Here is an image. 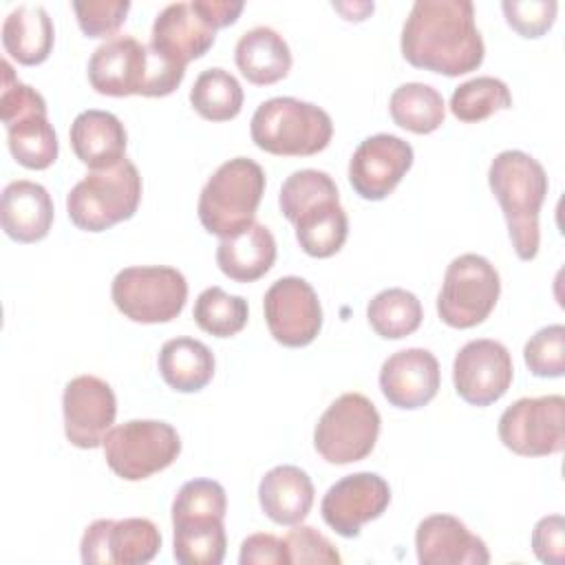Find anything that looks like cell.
I'll return each instance as SVG.
<instances>
[{
	"label": "cell",
	"instance_id": "cell-1",
	"mask_svg": "<svg viewBox=\"0 0 565 565\" xmlns=\"http://www.w3.org/2000/svg\"><path fill=\"white\" fill-rule=\"evenodd\" d=\"M399 46L408 64L446 77L477 71L486 55L470 0H417L402 26Z\"/></svg>",
	"mask_w": 565,
	"mask_h": 565
},
{
	"label": "cell",
	"instance_id": "cell-2",
	"mask_svg": "<svg viewBox=\"0 0 565 565\" xmlns=\"http://www.w3.org/2000/svg\"><path fill=\"white\" fill-rule=\"evenodd\" d=\"M488 185L501 205L516 256L521 260L536 258L539 212L550 188L543 166L523 150H503L488 168Z\"/></svg>",
	"mask_w": 565,
	"mask_h": 565
},
{
	"label": "cell",
	"instance_id": "cell-3",
	"mask_svg": "<svg viewBox=\"0 0 565 565\" xmlns=\"http://www.w3.org/2000/svg\"><path fill=\"white\" fill-rule=\"evenodd\" d=\"M185 68L172 66L132 35H113L88 60V82L110 97H166L179 88Z\"/></svg>",
	"mask_w": 565,
	"mask_h": 565
},
{
	"label": "cell",
	"instance_id": "cell-4",
	"mask_svg": "<svg viewBox=\"0 0 565 565\" xmlns=\"http://www.w3.org/2000/svg\"><path fill=\"white\" fill-rule=\"evenodd\" d=\"M243 9V2L227 0L172 2L152 22L150 49L172 66L185 68L212 49L216 31L234 24Z\"/></svg>",
	"mask_w": 565,
	"mask_h": 565
},
{
	"label": "cell",
	"instance_id": "cell-5",
	"mask_svg": "<svg viewBox=\"0 0 565 565\" xmlns=\"http://www.w3.org/2000/svg\"><path fill=\"white\" fill-rule=\"evenodd\" d=\"M252 141L278 157H309L322 152L333 137L327 110L296 97L265 99L249 121Z\"/></svg>",
	"mask_w": 565,
	"mask_h": 565
},
{
	"label": "cell",
	"instance_id": "cell-6",
	"mask_svg": "<svg viewBox=\"0 0 565 565\" xmlns=\"http://www.w3.org/2000/svg\"><path fill=\"white\" fill-rule=\"evenodd\" d=\"M265 194V170L247 157L221 163L199 194V221L205 232L227 238L254 223Z\"/></svg>",
	"mask_w": 565,
	"mask_h": 565
},
{
	"label": "cell",
	"instance_id": "cell-7",
	"mask_svg": "<svg viewBox=\"0 0 565 565\" xmlns=\"http://www.w3.org/2000/svg\"><path fill=\"white\" fill-rule=\"evenodd\" d=\"M141 201V174L130 159L106 170H90L66 194V212L75 227L104 232L135 216Z\"/></svg>",
	"mask_w": 565,
	"mask_h": 565
},
{
	"label": "cell",
	"instance_id": "cell-8",
	"mask_svg": "<svg viewBox=\"0 0 565 565\" xmlns=\"http://www.w3.org/2000/svg\"><path fill=\"white\" fill-rule=\"evenodd\" d=\"M102 448L108 468L117 477L141 481L177 461L181 455V437L168 422L130 419L110 428Z\"/></svg>",
	"mask_w": 565,
	"mask_h": 565
},
{
	"label": "cell",
	"instance_id": "cell-9",
	"mask_svg": "<svg viewBox=\"0 0 565 565\" xmlns=\"http://www.w3.org/2000/svg\"><path fill=\"white\" fill-rule=\"evenodd\" d=\"M115 307L132 322L174 320L188 300L185 276L168 265H135L117 271L110 285Z\"/></svg>",
	"mask_w": 565,
	"mask_h": 565
},
{
	"label": "cell",
	"instance_id": "cell-10",
	"mask_svg": "<svg viewBox=\"0 0 565 565\" xmlns=\"http://www.w3.org/2000/svg\"><path fill=\"white\" fill-rule=\"evenodd\" d=\"M380 413L362 393H342L320 415L313 428V448L335 466L369 457L380 435Z\"/></svg>",
	"mask_w": 565,
	"mask_h": 565
},
{
	"label": "cell",
	"instance_id": "cell-11",
	"mask_svg": "<svg viewBox=\"0 0 565 565\" xmlns=\"http://www.w3.org/2000/svg\"><path fill=\"white\" fill-rule=\"evenodd\" d=\"M499 294L501 278L494 265L479 254H461L446 267L437 313L452 329H472L492 313Z\"/></svg>",
	"mask_w": 565,
	"mask_h": 565
},
{
	"label": "cell",
	"instance_id": "cell-12",
	"mask_svg": "<svg viewBox=\"0 0 565 565\" xmlns=\"http://www.w3.org/2000/svg\"><path fill=\"white\" fill-rule=\"evenodd\" d=\"M501 444L521 457H547L565 448V397H521L510 404L497 426Z\"/></svg>",
	"mask_w": 565,
	"mask_h": 565
},
{
	"label": "cell",
	"instance_id": "cell-13",
	"mask_svg": "<svg viewBox=\"0 0 565 565\" xmlns=\"http://www.w3.org/2000/svg\"><path fill=\"white\" fill-rule=\"evenodd\" d=\"M265 322L282 347H307L322 329V307L316 289L300 276H282L269 285L263 298Z\"/></svg>",
	"mask_w": 565,
	"mask_h": 565
},
{
	"label": "cell",
	"instance_id": "cell-14",
	"mask_svg": "<svg viewBox=\"0 0 565 565\" xmlns=\"http://www.w3.org/2000/svg\"><path fill=\"white\" fill-rule=\"evenodd\" d=\"M161 550V532L150 519H97L79 541L86 565H143Z\"/></svg>",
	"mask_w": 565,
	"mask_h": 565
},
{
	"label": "cell",
	"instance_id": "cell-15",
	"mask_svg": "<svg viewBox=\"0 0 565 565\" xmlns=\"http://www.w3.org/2000/svg\"><path fill=\"white\" fill-rule=\"evenodd\" d=\"M514 377L510 351L490 338L466 342L452 362L457 395L470 406H490L501 399Z\"/></svg>",
	"mask_w": 565,
	"mask_h": 565
},
{
	"label": "cell",
	"instance_id": "cell-16",
	"mask_svg": "<svg viewBox=\"0 0 565 565\" xmlns=\"http://www.w3.org/2000/svg\"><path fill=\"white\" fill-rule=\"evenodd\" d=\"M391 503V488L377 472H353L335 481L322 497L324 523L344 539L360 536L364 523L380 519Z\"/></svg>",
	"mask_w": 565,
	"mask_h": 565
},
{
	"label": "cell",
	"instance_id": "cell-17",
	"mask_svg": "<svg viewBox=\"0 0 565 565\" xmlns=\"http://www.w3.org/2000/svg\"><path fill=\"white\" fill-rule=\"evenodd\" d=\"M64 435L84 450L99 448L117 415V397L97 375L73 377L62 393Z\"/></svg>",
	"mask_w": 565,
	"mask_h": 565
},
{
	"label": "cell",
	"instance_id": "cell-18",
	"mask_svg": "<svg viewBox=\"0 0 565 565\" xmlns=\"http://www.w3.org/2000/svg\"><path fill=\"white\" fill-rule=\"evenodd\" d=\"M413 146L397 135L377 132L360 141L349 161V183L366 201L386 199L413 166Z\"/></svg>",
	"mask_w": 565,
	"mask_h": 565
},
{
	"label": "cell",
	"instance_id": "cell-19",
	"mask_svg": "<svg viewBox=\"0 0 565 565\" xmlns=\"http://www.w3.org/2000/svg\"><path fill=\"white\" fill-rule=\"evenodd\" d=\"M441 371L428 349L411 347L395 351L382 362L380 388L395 408L415 411L426 406L439 391Z\"/></svg>",
	"mask_w": 565,
	"mask_h": 565
},
{
	"label": "cell",
	"instance_id": "cell-20",
	"mask_svg": "<svg viewBox=\"0 0 565 565\" xmlns=\"http://www.w3.org/2000/svg\"><path fill=\"white\" fill-rule=\"evenodd\" d=\"M422 565H488L490 552L463 521L452 514H430L415 530Z\"/></svg>",
	"mask_w": 565,
	"mask_h": 565
},
{
	"label": "cell",
	"instance_id": "cell-21",
	"mask_svg": "<svg viewBox=\"0 0 565 565\" xmlns=\"http://www.w3.org/2000/svg\"><path fill=\"white\" fill-rule=\"evenodd\" d=\"M53 199L49 190L29 179H15L4 185L0 199V223L15 243H38L53 225Z\"/></svg>",
	"mask_w": 565,
	"mask_h": 565
},
{
	"label": "cell",
	"instance_id": "cell-22",
	"mask_svg": "<svg viewBox=\"0 0 565 565\" xmlns=\"http://www.w3.org/2000/svg\"><path fill=\"white\" fill-rule=\"evenodd\" d=\"M75 157L90 170H106L126 159L128 135L121 119L108 110L79 113L68 130Z\"/></svg>",
	"mask_w": 565,
	"mask_h": 565
},
{
	"label": "cell",
	"instance_id": "cell-23",
	"mask_svg": "<svg viewBox=\"0 0 565 565\" xmlns=\"http://www.w3.org/2000/svg\"><path fill=\"white\" fill-rule=\"evenodd\" d=\"M313 494L311 477L291 463L271 468L258 483V503L278 525L302 523L313 505Z\"/></svg>",
	"mask_w": 565,
	"mask_h": 565
},
{
	"label": "cell",
	"instance_id": "cell-24",
	"mask_svg": "<svg viewBox=\"0 0 565 565\" xmlns=\"http://www.w3.org/2000/svg\"><path fill=\"white\" fill-rule=\"evenodd\" d=\"M276 260V238L267 225L254 221L238 234L221 238L216 247L218 269L236 282L263 278Z\"/></svg>",
	"mask_w": 565,
	"mask_h": 565
},
{
	"label": "cell",
	"instance_id": "cell-25",
	"mask_svg": "<svg viewBox=\"0 0 565 565\" xmlns=\"http://www.w3.org/2000/svg\"><path fill=\"white\" fill-rule=\"evenodd\" d=\"M234 62L247 82L269 86L287 77L291 51L287 40L271 26H254L238 38Z\"/></svg>",
	"mask_w": 565,
	"mask_h": 565
},
{
	"label": "cell",
	"instance_id": "cell-26",
	"mask_svg": "<svg viewBox=\"0 0 565 565\" xmlns=\"http://www.w3.org/2000/svg\"><path fill=\"white\" fill-rule=\"evenodd\" d=\"M55 42L53 20L42 4H18L2 22V46L18 64H42Z\"/></svg>",
	"mask_w": 565,
	"mask_h": 565
},
{
	"label": "cell",
	"instance_id": "cell-27",
	"mask_svg": "<svg viewBox=\"0 0 565 565\" xmlns=\"http://www.w3.org/2000/svg\"><path fill=\"white\" fill-rule=\"evenodd\" d=\"M159 373L163 382L179 393H196L214 377V353L201 340L181 335L163 342L159 358Z\"/></svg>",
	"mask_w": 565,
	"mask_h": 565
},
{
	"label": "cell",
	"instance_id": "cell-28",
	"mask_svg": "<svg viewBox=\"0 0 565 565\" xmlns=\"http://www.w3.org/2000/svg\"><path fill=\"white\" fill-rule=\"evenodd\" d=\"M298 245L313 258H329L338 254L349 236V218L340 199L320 201L294 221Z\"/></svg>",
	"mask_w": 565,
	"mask_h": 565
},
{
	"label": "cell",
	"instance_id": "cell-29",
	"mask_svg": "<svg viewBox=\"0 0 565 565\" xmlns=\"http://www.w3.org/2000/svg\"><path fill=\"white\" fill-rule=\"evenodd\" d=\"M393 121L415 135H428L444 124L446 104L441 93L422 82H406L397 86L388 99Z\"/></svg>",
	"mask_w": 565,
	"mask_h": 565
},
{
	"label": "cell",
	"instance_id": "cell-30",
	"mask_svg": "<svg viewBox=\"0 0 565 565\" xmlns=\"http://www.w3.org/2000/svg\"><path fill=\"white\" fill-rule=\"evenodd\" d=\"M172 556L181 565H221L227 536L223 519H183L172 521Z\"/></svg>",
	"mask_w": 565,
	"mask_h": 565
},
{
	"label": "cell",
	"instance_id": "cell-31",
	"mask_svg": "<svg viewBox=\"0 0 565 565\" xmlns=\"http://www.w3.org/2000/svg\"><path fill=\"white\" fill-rule=\"evenodd\" d=\"M13 159L29 170H46L60 154V143L46 113H31L7 126Z\"/></svg>",
	"mask_w": 565,
	"mask_h": 565
},
{
	"label": "cell",
	"instance_id": "cell-32",
	"mask_svg": "<svg viewBox=\"0 0 565 565\" xmlns=\"http://www.w3.org/2000/svg\"><path fill=\"white\" fill-rule=\"evenodd\" d=\"M371 329L386 340H399L415 333L422 324L424 309L419 298L402 287H388L375 294L366 307Z\"/></svg>",
	"mask_w": 565,
	"mask_h": 565
},
{
	"label": "cell",
	"instance_id": "cell-33",
	"mask_svg": "<svg viewBox=\"0 0 565 565\" xmlns=\"http://www.w3.org/2000/svg\"><path fill=\"white\" fill-rule=\"evenodd\" d=\"M190 104L207 121H230L243 108V88L230 71L205 68L190 88Z\"/></svg>",
	"mask_w": 565,
	"mask_h": 565
},
{
	"label": "cell",
	"instance_id": "cell-34",
	"mask_svg": "<svg viewBox=\"0 0 565 565\" xmlns=\"http://www.w3.org/2000/svg\"><path fill=\"white\" fill-rule=\"evenodd\" d=\"M505 108H512V93L503 79L492 75L472 77L450 95V113L463 124H479Z\"/></svg>",
	"mask_w": 565,
	"mask_h": 565
},
{
	"label": "cell",
	"instance_id": "cell-35",
	"mask_svg": "<svg viewBox=\"0 0 565 565\" xmlns=\"http://www.w3.org/2000/svg\"><path fill=\"white\" fill-rule=\"evenodd\" d=\"M192 318L205 333L214 338H232L247 324L249 307L243 296L227 294L212 285L199 294Z\"/></svg>",
	"mask_w": 565,
	"mask_h": 565
},
{
	"label": "cell",
	"instance_id": "cell-36",
	"mask_svg": "<svg viewBox=\"0 0 565 565\" xmlns=\"http://www.w3.org/2000/svg\"><path fill=\"white\" fill-rule=\"evenodd\" d=\"M327 199H340L335 181L322 170L305 168V170L291 172L282 181L280 194H278V205H280V212L285 214V218L289 223H294L300 212H305L307 207H311L320 201H327Z\"/></svg>",
	"mask_w": 565,
	"mask_h": 565
},
{
	"label": "cell",
	"instance_id": "cell-37",
	"mask_svg": "<svg viewBox=\"0 0 565 565\" xmlns=\"http://www.w3.org/2000/svg\"><path fill=\"white\" fill-rule=\"evenodd\" d=\"M227 494L214 479L185 481L172 501V521L183 519H225Z\"/></svg>",
	"mask_w": 565,
	"mask_h": 565
},
{
	"label": "cell",
	"instance_id": "cell-38",
	"mask_svg": "<svg viewBox=\"0 0 565 565\" xmlns=\"http://www.w3.org/2000/svg\"><path fill=\"white\" fill-rule=\"evenodd\" d=\"M523 362L536 377H563L565 373V327L547 324L523 347Z\"/></svg>",
	"mask_w": 565,
	"mask_h": 565
},
{
	"label": "cell",
	"instance_id": "cell-39",
	"mask_svg": "<svg viewBox=\"0 0 565 565\" xmlns=\"http://www.w3.org/2000/svg\"><path fill=\"white\" fill-rule=\"evenodd\" d=\"M287 565H305V563H320V565H340L342 556L338 554L335 545L318 532L313 525H294L282 539Z\"/></svg>",
	"mask_w": 565,
	"mask_h": 565
},
{
	"label": "cell",
	"instance_id": "cell-40",
	"mask_svg": "<svg viewBox=\"0 0 565 565\" xmlns=\"http://www.w3.org/2000/svg\"><path fill=\"white\" fill-rule=\"evenodd\" d=\"M505 22L521 38H541L556 20V0H503L501 2Z\"/></svg>",
	"mask_w": 565,
	"mask_h": 565
},
{
	"label": "cell",
	"instance_id": "cell-41",
	"mask_svg": "<svg viewBox=\"0 0 565 565\" xmlns=\"http://www.w3.org/2000/svg\"><path fill=\"white\" fill-rule=\"evenodd\" d=\"M2 84H0V117L4 126L31 113H46L44 97L29 84L20 82L7 60L0 62Z\"/></svg>",
	"mask_w": 565,
	"mask_h": 565
},
{
	"label": "cell",
	"instance_id": "cell-42",
	"mask_svg": "<svg viewBox=\"0 0 565 565\" xmlns=\"http://www.w3.org/2000/svg\"><path fill=\"white\" fill-rule=\"evenodd\" d=\"M73 11L77 24L88 38H108L126 20L130 11L128 0H75Z\"/></svg>",
	"mask_w": 565,
	"mask_h": 565
},
{
	"label": "cell",
	"instance_id": "cell-43",
	"mask_svg": "<svg viewBox=\"0 0 565 565\" xmlns=\"http://www.w3.org/2000/svg\"><path fill=\"white\" fill-rule=\"evenodd\" d=\"M532 552L541 563L563 565L565 561V519L550 514L536 521L532 530Z\"/></svg>",
	"mask_w": 565,
	"mask_h": 565
},
{
	"label": "cell",
	"instance_id": "cell-44",
	"mask_svg": "<svg viewBox=\"0 0 565 565\" xmlns=\"http://www.w3.org/2000/svg\"><path fill=\"white\" fill-rule=\"evenodd\" d=\"M238 563L241 565H287L282 541L265 532L249 534L241 543Z\"/></svg>",
	"mask_w": 565,
	"mask_h": 565
}]
</instances>
